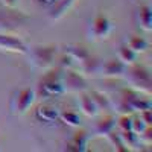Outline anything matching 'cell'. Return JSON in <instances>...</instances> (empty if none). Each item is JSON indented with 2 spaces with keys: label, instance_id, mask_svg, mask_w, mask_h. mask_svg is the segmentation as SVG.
I'll list each match as a JSON object with an SVG mask.
<instances>
[{
  "label": "cell",
  "instance_id": "cell-1",
  "mask_svg": "<svg viewBox=\"0 0 152 152\" xmlns=\"http://www.w3.org/2000/svg\"><path fill=\"white\" fill-rule=\"evenodd\" d=\"M123 78L129 82V87L134 88L135 91L151 96L152 93V79H151V70L146 66L142 64H134L126 67V72L123 75Z\"/></svg>",
  "mask_w": 152,
  "mask_h": 152
},
{
  "label": "cell",
  "instance_id": "cell-2",
  "mask_svg": "<svg viewBox=\"0 0 152 152\" xmlns=\"http://www.w3.org/2000/svg\"><path fill=\"white\" fill-rule=\"evenodd\" d=\"M38 94L43 99L58 97L61 94H64L61 70H50L49 73H46L43 76V79L38 84Z\"/></svg>",
  "mask_w": 152,
  "mask_h": 152
},
{
  "label": "cell",
  "instance_id": "cell-3",
  "mask_svg": "<svg viewBox=\"0 0 152 152\" xmlns=\"http://www.w3.org/2000/svg\"><path fill=\"white\" fill-rule=\"evenodd\" d=\"M29 53V62L40 70H49L53 66L55 56H56V47L55 46H38L28 49Z\"/></svg>",
  "mask_w": 152,
  "mask_h": 152
},
{
  "label": "cell",
  "instance_id": "cell-4",
  "mask_svg": "<svg viewBox=\"0 0 152 152\" xmlns=\"http://www.w3.org/2000/svg\"><path fill=\"white\" fill-rule=\"evenodd\" d=\"M37 99V93L32 88H23L18 93H15V96L12 97V104H11V108H12V113L15 116H23L29 111V108L34 105Z\"/></svg>",
  "mask_w": 152,
  "mask_h": 152
},
{
  "label": "cell",
  "instance_id": "cell-5",
  "mask_svg": "<svg viewBox=\"0 0 152 152\" xmlns=\"http://www.w3.org/2000/svg\"><path fill=\"white\" fill-rule=\"evenodd\" d=\"M62 87H64V93H82L88 90L87 79L81 73H76L73 70H66L62 73Z\"/></svg>",
  "mask_w": 152,
  "mask_h": 152
},
{
  "label": "cell",
  "instance_id": "cell-6",
  "mask_svg": "<svg viewBox=\"0 0 152 152\" xmlns=\"http://www.w3.org/2000/svg\"><path fill=\"white\" fill-rule=\"evenodd\" d=\"M113 31V23L111 20L104 15V14H99L94 17L93 23H91V28H90V38L93 40H107L110 37Z\"/></svg>",
  "mask_w": 152,
  "mask_h": 152
},
{
  "label": "cell",
  "instance_id": "cell-7",
  "mask_svg": "<svg viewBox=\"0 0 152 152\" xmlns=\"http://www.w3.org/2000/svg\"><path fill=\"white\" fill-rule=\"evenodd\" d=\"M28 44L20 37L11 35L6 32H0V50L12 53H28Z\"/></svg>",
  "mask_w": 152,
  "mask_h": 152
},
{
  "label": "cell",
  "instance_id": "cell-8",
  "mask_svg": "<svg viewBox=\"0 0 152 152\" xmlns=\"http://www.w3.org/2000/svg\"><path fill=\"white\" fill-rule=\"evenodd\" d=\"M76 66L79 67V72H81V75L84 76V78H96V76L100 73V69H102V61H100L97 56H93L90 53L85 59L78 62Z\"/></svg>",
  "mask_w": 152,
  "mask_h": 152
},
{
  "label": "cell",
  "instance_id": "cell-9",
  "mask_svg": "<svg viewBox=\"0 0 152 152\" xmlns=\"http://www.w3.org/2000/svg\"><path fill=\"white\" fill-rule=\"evenodd\" d=\"M126 72V66L117 58L114 59H108V61H102V69L100 73L107 78H123V75Z\"/></svg>",
  "mask_w": 152,
  "mask_h": 152
},
{
  "label": "cell",
  "instance_id": "cell-10",
  "mask_svg": "<svg viewBox=\"0 0 152 152\" xmlns=\"http://www.w3.org/2000/svg\"><path fill=\"white\" fill-rule=\"evenodd\" d=\"M78 105H79V110H81V113L82 114H85L87 117H96L97 114H99V108H97V105L94 104V100H93V97L88 94V93H85V91H82V93H79V97H78Z\"/></svg>",
  "mask_w": 152,
  "mask_h": 152
},
{
  "label": "cell",
  "instance_id": "cell-11",
  "mask_svg": "<svg viewBox=\"0 0 152 152\" xmlns=\"http://www.w3.org/2000/svg\"><path fill=\"white\" fill-rule=\"evenodd\" d=\"M114 129H116V117L114 116H104L94 125V134L99 137H107Z\"/></svg>",
  "mask_w": 152,
  "mask_h": 152
},
{
  "label": "cell",
  "instance_id": "cell-12",
  "mask_svg": "<svg viewBox=\"0 0 152 152\" xmlns=\"http://www.w3.org/2000/svg\"><path fill=\"white\" fill-rule=\"evenodd\" d=\"M73 3H75V0H56V2L52 5L50 12H49L50 20H59V18H62L70 11Z\"/></svg>",
  "mask_w": 152,
  "mask_h": 152
},
{
  "label": "cell",
  "instance_id": "cell-13",
  "mask_svg": "<svg viewBox=\"0 0 152 152\" xmlns=\"http://www.w3.org/2000/svg\"><path fill=\"white\" fill-rule=\"evenodd\" d=\"M35 117L40 122H55L59 119V110L55 107H47V105H41L38 107L35 111Z\"/></svg>",
  "mask_w": 152,
  "mask_h": 152
},
{
  "label": "cell",
  "instance_id": "cell-14",
  "mask_svg": "<svg viewBox=\"0 0 152 152\" xmlns=\"http://www.w3.org/2000/svg\"><path fill=\"white\" fill-rule=\"evenodd\" d=\"M88 134L85 131H78L75 132L72 142L67 145V149L69 151H76V152H85L87 151V146H88Z\"/></svg>",
  "mask_w": 152,
  "mask_h": 152
},
{
  "label": "cell",
  "instance_id": "cell-15",
  "mask_svg": "<svg viewBox=\"0 0 152 152\" xmlns=\"http://www.w3.org/2000/svg\"><path fill=\"white\" fill-rule=\"evenodd\" d=\"M137 21L140 24V28L145 32H151L152 31V11L148 5L140 6V9L137 11Z\"/></svg>",
  "mask_w": 152,
  "mask_h": 152
},
{
  "label": "cell",
  "instance_id": "cell-16",
  "mask_svg": "<svg viewBox=\"0 0 152 152\" xmlns=\"http://www.w3.org/2000/svg\"><path fill=\"white\" fill-rule=\"evenodd\" d=\"M117 59H120L123 64L128 67L131 64H134V62H137L138 59V53L134 52V50L128 46V44H123L119 47V52H117Z\"/></svg>",
  "mask_w": 152,
  "mask_h": 152
},
{
  "label": "cell",
  "instance_id": "cell-17",
  "mask_svg": "<svg viewBox=\"0 0 152 152\" xmlns=\"http://www.w3.org/2000/svg\"><path fill=\"white\" fill-rule=\"evenodd\" d=\"M120 137L128 151H138L140 140H138V134H135L132 129L129 131H120Z\"/></svg>",
  "mask_w": 152,
  "mask_h": 152
},
{
  "label": "cell",
  "instance_id": "cell-18",
  "mask_svg": "<svg viewBox=\"0 0 152 152\" xmlns=\"http://www.w3.org/2000/svg\"><path fill=\"white\" fill-rule=\"evenodd\" d=\"M59 119L61 122L70 126V128H79L82 125V119L81 116L76 111H64V113H59Z\"/></svg>",
  "mask_w": 152,
  "mask_h": 152
},
{
  "label": "cell",
  "instance_id": "cell-19",
  "mask_svg": "<svg viewBox=\"0 0 152 152\" xmlns=\"http://www.w3.org/2000/svg\"><path fill=\"white\" fill-rule=\"evenodd\" d=\"M66 53L73 58V61L78 64V62H81L82 59H85L88 55H90V52H88V49H85L84 46H69L66 49Z\"/></svg>",
  "mask_w": 152,
  "mask_h": 152
},
{
  "label": "cell",
  "instance_id": "cell-20",
  "mask_svg": "<svg viewBox=\"0 0 152 152\" xmlns=\"http://www.w3.org/2000/svg\"><path fill=\"white\" fill-rule=\"evenodd\" d=\"M90 96L93 97L94 104L97 105L99 110H108V111L113 110V100H111V97H108L107 94L100 93V91H91Z\"/></svg>",
  "mask_w": 152,
  "mask_h": 152
},
{
  "label": "cell",
  "instance_id": "cell-21",
  "mask_svg": "<svg viewBox=\"0 0 152 152\" xmlns=\"http://www.w3.org/2000/svg\"><path fill=\"white\" fill-rule=\"evenodd\" d=\"M128 46L134 50V52H137L138 55L146 52V50L149 49V43L145 40L143 37H138V35H132L129 40H128Z\"/></svg>",
  "mask_w": 152,
  "mask_h": 152
},
{
  "label": "cell",
  "instance_id": "cell-22",
  "mask_svg": "<svg viewBox=\"0 0 152 152\" xmlns=\"http://www.w3.org/2000/svg\"><path fill=\"white\" fill-rule=\"evenodd\" d=\"M107 137H108L110 143L114 146V149H116V151L128 152V149H126V146H125V143H123V140H122V137H120V132H114V131H111Z\"/></svg>",
  "mask_w": 152,
  "mask_h": 152
},
{
  "label": "cell",
  "instance_id": "cell-23",
  "mask_svg": "<svg viewBox=\"0 0 152 152\" xmlns=\"http://www.w3.org/2000/svg\"><path fill=\"white\" fill-rule=\"evenodd\" d=\"M116 125L120 128V131L132 129V117H131V114H122V116L116 120Z\"/></svg>",
  "mask_w": 152,
  "mask_h": 152
},
{
  "label": "cell",
  "instance_id": "cell-24",
  "mask_svg": "<svg viewBox=\"0 0 152 152\" xmlns=\"http://www.w3.org/2000/svg\"><path fill=\"white\" fill-rule=\"evenodd\" d=\"M138 140H140V145H143V146L152 145V128L151 126H148L142 134H138Z\"/></svg>",
  "mask_w": 152,
  "mask_h": 152
},
{
  "label": "cell",
  "instance_id": "cell-25",
  "mask_svg": "<svg viewBox=\"0 0 152 152\" xmlns=\"http://www.w3.org/2000/svg\"><path fill=\"white\" fill-rule=\"evenodd\" d=\"M148 126H149V125H146L140 117H138V119H132V131H134L135 134H142V132L148 128Z\"/></svg>",
  "mask_w": 152,
  "mask_h": 152
},
{
  "label": "cell",
  "instance_id": "cell-26",
  "mask_svg": "<svg viewBox=\"0 0 152 152\" xmlns=\"http://www.w3.org/2000/svg\"><path fill=\"white\" fill-rule=\"evenodd\" d=\"M75 64H76V62L73 61V58H70V56H69L67 53H66L64 56L61 58V67H62V69L69 70V69H72V67H73Z\"/></svg>",
  "mask_w": 152,
  "mask_h": 152
},
{
  "label": "cell",
  "instance_id": "cell-27",
  "mask_svg": "<svg viewBox=\"0 0 152 152\" xmlns=\"http://www.w3.org/2000/svg\"><path fill=\"white\" fill-rule=\"evenodd\" d=\"M138 117H140L146 125H152V108L151 110H145V111H140V116H138Z\"/></svg>",
  "mask_w": 152,
  "mask_h": 152
},
{
  "label": "cell",
  "instance_id": "cell-28",
  "mask_svg": "<svg viewBox=\"0 0 152 152\" xmlns=\"http://www.w3.org/2000/svg\"><path fill=\"white\" fill-rule=\"evenodd\" d=\"M17 3H18V0H2V5L8 9H14L17 8Z\"/></svg>",
  "mask_w": 152,
  "mask_h": 152
},
{
  "label": "cell",
  "instance_id": "cell-29",
  "mask_svg": "<svg viewBox=\"0 0 152 152\" xmlns=\"http://www.w3.org/2000/svg\"><path fill=\"white\" fill-rule=\"evenodd\" d=\"M40 2H41V3H46V5H53L56 0H40Z\"/></svg>",
  "mask_w": 152,
  "mask_h": 152
}]
</instances>
